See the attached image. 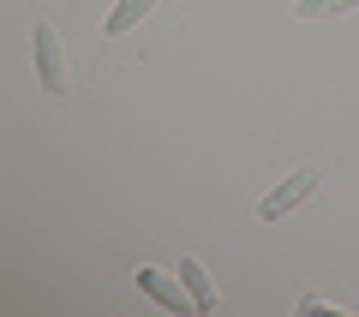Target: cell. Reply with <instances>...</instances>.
Returning <instances> with one entry per match:
<instances>
[{"label":"cell","instance_id":"6","mask_svg":"<svg viewBox=\"0 0 359 317\" xmlns=\"http://www.w3.org/2000/svg\"><path fill=\"white\" fill-rule=\"evenodd\" d=\"M299 18H335V13H359V0H299Z\"/></svg>","mask_w":359,"mask_h":317},{"label":"cell","instance_id":"7","mask_svg":"<svg viewBox=\"0 0 359 317\" xmlns=\"http://www.w3.org/2000/svg\"><path fill=\"white\" fill-rule=\"evenodd\" d=\"M299 311H341V305H335V299H318V293H306V299H299Z\"/></svg>","mask_w":359,"mask_h":317},{"label":"cell","instance_id":"4","mask_svg":"<svg viewBox=\"0 0 359 317\" xmlns=\"http://www.w3.org/2000/svg\"><path fill=\"white\" fill-rule=\"evenodd\" d=\"M174 269H180V281H186V293H192V305H198V311H216V305H222L216 281H210V269L198 264V257H180Z\"/></svg>","mask_w":359,"mask_h":317},{"label":"cell","instance_id":"1","mask_svg":"<svg viewBox=\"0 0 359 317\" xmlns=\"http://www.w3.org/2000/svg\"><path fill=\"white\" fill-rule=\"evenodd\" d=\"M132 281H138V293H144V299L168 305V311H198V305H192V293H186V281H180V269L168 276V269H156V264H138V269H132Z\"/></svg>","mask_w":359,"mask_h":317},{"label":"cell","instance_id":"3","mask_svg":"<svg viewBox=\"0 0 359 317\" xmlns=\"http://www.w3.org/2000/svg\"><path fill=\"white\" fill-rule=\"evenodd\" d=\"M311 186H318V168H294L282 186H276L264 203H257V222H282L294 203H306V198H311Z\"/></svg>","mask_w":359,"mask_h":317},{"label":"cell","instance_id":"5","mask_svg":"<svg viewBox=\"0 0 359 317\" xmlns=\"http://www.w3.org/2000/svg\"><path fill=\"white\" fill-rule=\"evenodd\" d=\"M150 6H156V0H120L114 13H108V25H102V36H126V30L138 25V18L150 13Z\"/></svg>","mask_w":359,"mask_h":317},{"label":"cell","instance_id":"2","mask_svg":"<svg viewBox=\"0 0 359 317\" xmlns=\"http://www.w3.org/2000/svg\"><path fill=\"white\" fill-rule=\"evenodd\" d=\"M30 42H36V78H42V90L48 96H66V48H60V30H48V25H36L30 30Z\"/></svg>","mask_w":359,"mask_h":317}]
</instances>
